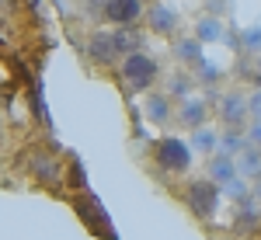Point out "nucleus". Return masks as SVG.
<instances>
[{"label":"nucleus","mask_w":261,"mask_h":240,"mask_svg":"<svg viewBox=\"0 0 261 240\" xmlns=\"http://www.w3.org/2000/svg\"><path fill=\"white\" fill-rule=\"evenodd\" d=\"M73 209H77V216L84 220V226L101 240H119L115 237V230H112V220H108V212H105V205H101L94 195H84V199L73 202Z\"/></svg>","instance_id":"1"},{"label":"nucleus","mask_w":261,"mask_h":240,"mask_svg":"<svg viewBox=\"0 0 261 240\" xmlns=\"http://www.w3.org/2000/svg\"><path fill=\"white\" fill-rule=\"evenodd\" d=\"M24 171L39 181V184H60L63 164L56 160V153H53V150L35 146V150H28V153H24Z\"/></svg>","instance_id":"2"},{"label":"nucleus","mask_w":261,"mask_h":240,"mask_svg":"<svg viewBox=\"0 0 261 240\" xmlns=\"http://www.w3.org/2000/svg\"><path fill=\"white\" fill-rule=\"evenodd\" d=\"M157 164H161L164 171H171V174L188 171V164H192V150H188V143H181L178 136H164V140L157 143Z\"/></svg>","instance_id":"3"},{"label":"nucleus","mask_w":261,"mask_h":240,"mask_svg":"<svg viewBox=\"0 0 261 240\" xmlns=\"http://www.w3.org/2000/svg\"><path fill=\"white\" fill-rule=\"evenodd\" d=\"M122 77L129 87H136V91H146L153 80H157V63L150 60L146 52H133L129 60L122 63Z\"/></svg>","instance_id":"4"},{"label":"nucleus","mask_w":261,"mask_h":240,"mask_svg":"<svg viewBox=\"0 0 261 240\" xmlns=\"http://www.w3.org/2000/svg\"><path fill=\"white\" fill-rule=\"evenodd\" d=\"M188 205H192L195 216L213 220L216 216V205H220V188L213 181H192L188 184Z\"/></svg>","instance_id":"5"},{"label":"nucleus","mask_w":261,"mask_h":240,"mask_svg":"<svg viewBox=\"0 0 261 240\" xmlns=\"http://www.w3.org/2000/svg\"><path fill=\"white\" fill-rule=\"evenodd\" d=\"M105 14H108V21H115V24H122V28H129L133 21H140L143 0H108V4H105Z\"/></svg>","instance_id":"6"},{"label":"nucleus","mask_w":261,"mask_h":240,"mask_svg":"<svg viewBox=\"0 0 261 240\" xmlns=\"http://www.w3.org/2000/svg\"><path fill=\"white\" fill-rule=\"evenodd\" d=\"M244 115H247V98H241V94H223L220 119L226 122V125H241Z\"/></svg>","instance_id":"7"},{"label":"nucleus","mask_w":261,"mask_h":240,"mask_svg":"<svg viewBox=\"0 0 261 240\" xmlns=\"http://www.w3.org/2000/svg\"><path fill=\"white\" fill-rule=\"evenodd\" d=\"M87 56L94 63H112L119 52H115V45H112V35L108 32H98V35H91V42H87Z\"/></svg>","instance_id":"8"},{"label":"nucleus","mask_w":261,"mask_h":240,"mask_svg":"<svg viewBox=\"0 0 261 240\" xmlns=\"http://www.w3.org/2000/svg\"><path fill=\"white\" fill-rule=\"evenodd\" d=\"M112 45H115V52H129V56H133V52H140L143 35L133 28V24H129V28H122V32H115V35H112Z\"/></svg>","instance_id":"9"},{"label":"nucleus","mask_w":261,"mask_h":240,"mask_svg":"<svg viewBox=\"0 0 261 240\" xmlns=\"http://www.w3.org/2000/svg\"><path fill=\"white\" fill-rule=\"evenodd\" d=\"M237 174H241V178H258V174H261V153H258V146L244 143V153H241V167H237Z\"/></svg>","instance_id":"10"},{"label":"nucleus","mask_w":261,"mask_h":240,"mask_svg":"<svg viewBox=\"0 0 261 240\" xmlns=\"http://www.w3.org/2000/svg\"><path fill=\"white\" fill-rule=\"evenodd\" d=\"M150 24H153L157 32H174L178 14H174L171 7H164V4H153V11H150Z\"/></svg>","instance_id":"11"},{"label":"nucleus","mask_w":261,"mask_h":240,"mask_svg":"<svg viewBox=\"0 0 261 240\" xmlns=\"http://www.w3.org/2000/svg\"><path fill=\"white\" fill-rule=\"evenodd\" d=\"M209 174L216 181H233L237 178V167H233V157H226V153H220V157H213V164H209Z\"/></svg>","instance_id":"12"},{"label":"nucleus","mask_w":261,"mask_h":240,"mask_svg":"<svg viewBox=\"0 0 261 240\" xmlns=\"http://www.w3.org/2000/svg\"><path fill=\"white\" fill-rule=\"evenodd\" d=\"M146 115L164 125V122H167V115H171V98H167V94H153V98L146 101Z\"/></svg>","instance_id":"13"},{"label":"nucleus","mask_w":261,"mask_h":240,"mask_svg":"<svg viewBox=\"0 0 261 240\" xmlns=\"http://www.w3.org/2000/svg\"><path fill=\"white\" fill-rule=\"evenodd\" d=\"M202 119H205V101H185L181 104V122L185 125H202Z\"/></svg>","instance_id":"14"},{"label":"nucleus","mask_w":261,"mask_h":240,"mask_svg":"<svg viewBox=\"0 0 261 240\" xmlns=\"http://www.w3.org/2000/svg\"><path fill=\"white\" fill-rule=\"evenodd\" d=\"M199 42H216V39H223V24L216 18H205V21H199Z\"/></svg>","instance_id":"15"},{"label":"nucleus","mask_w":261,"mask_h":240,"mask_svg":"<svg viewBox=\"0 0 261 240\" xmlns=\"http://www.w3.org/2000/svg\"><path fill=\"white\" fill-rule=\"evenodd\" d=\"M178 60H185V63H199L202 60V42L199 39H185V42H178Z\"/></svg>","instance_id":"16"},{"label":"nucleus","mask_w":261,"mask_h":240,"mask_svg":"<svg viewBox=\"0 0 261 240\" xmlns=\"http://www.w3.org/2000/svg\"><path fill=\"white\" fill-rule=\"evenodd\" d=\"M258 223H261V212L254 205H251V209H241V230H254Z\"/></svg>","instance_id":"17"},{"label":"nucleus","mask_w":261,"mask_h":240,"mask_svg":"<svg viewBox=\"0 0 261 240\" xmlns=\"http://www.w3.org/2000/svg\"><path fill=\"white\" fill-rule=\"evenodd\" d=\"M213 146H216V132L199 129V132H195V150H213Z\"/></svg>","instance_id":"18"},{"label":"nucleus","mask_w":261,"mask_h":240,"mask_svg":"<svg viewBox=\"0 0 261 240\" xmlns=\"http://www.w3.org/2000/svg\"><path fill=\"white\" fill-rule=\"evenodd\" d=\"M66 167H70V188H84V171H81V160L73 157L70 164H66Z\"/></svg>","instance_id":"19"},{"label":"nucleus","mask_w":261,"mask_h":240,"mask_svg":"<svg viewBox=\"0 0 261 240\" xmlns=\"http://www.w3.org/2000/svg\"><path fill=\"white\" fill-rule=\"evenodd\" d=\"M220 143H223V153H226V157H230L233 150H244V140L237 136V132H226V136H223Z\"/></svg>","instance_id":"20"},{"label":"nucleus","mask_w":261,"mask_h":240,"mask_svg":"<svg viewBox=\"0 0 261 240\" xmlns=\"http://www.w3.org/2000/svg\"><path fill=\"white\" fill-rule=\"evenodd\" d=\"M247 112H251V115L261 122V91H254V94L247 98Z\"/></svg>","instance_id":"21"},{"label":"nucleus","mask_w":261,"mask_h":240,"mask_svg":"<svg viewBox=\"0 0 261 240\" xmlns=\"http://www.w3.org/2000/svg\"><path fill=\"white\" fill-rule=\"evenodd\" d=\"M188 87H192V80H188V77H174V84H171V94H188Z\"/></svg>","instance_id":"22"},{"label":"nucleus","mask_w":261,"mask_h":240,"mask_svg":"<svg viewBox=\"0 0 261 240\" xmlns=\"http://www.w3.org/2000/svg\"><path fill=\"white\" fill-rule=\"evenodd\" d=\"M247 143H251V146H261V122H254V125H251V132H247Z\"/></svg>","instance_id":"23"},{"label":"nucleus","mask_w":261,"mask_h":240,"mask_svg":"<svg viewBox=\"0 0 261 240\" xmlns=\"http://www.w3.org/2000/svg\"><path fill=\"white\" fill-rule=\"evenodd\" d=\"M244 39H247V45H261V32H258V28H254V32H247Z\"/></svg>","instance_id":"24"},{"label":"nucleus","mask_w":261,"mask_h":240,"mask_svg":"<svg viewBox=\"0 0 261 240\" xmlns=\"http://www.w3.org/2000/svg\"><path fill=\"white\" fill-rule=\"evenodd\" d=\"M258 195H261V174H258Z\"/></svg>","instance_id":"25"}]
</instances>
